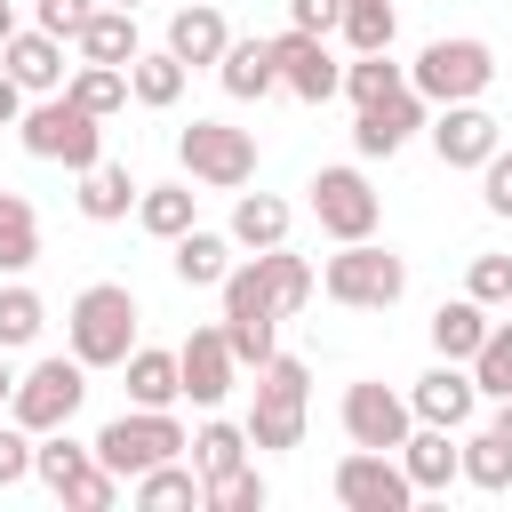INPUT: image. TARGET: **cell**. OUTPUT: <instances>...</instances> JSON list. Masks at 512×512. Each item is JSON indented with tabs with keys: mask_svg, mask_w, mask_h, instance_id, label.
Returning <instances> with one entry per match:
<instances>
[{
	"mask_svg": "<svg viewBox=\"0 0 512 512\" xmlns=\"http://www.w3.org/2000/svg\"><path fill=\"white\" fill-rule=\"evenodd\" d=\"M136 296L120 288V280H88L80 296H72V312H64V336H72V360H88V368H120L128 352H136Z\"/></svg>",
	"mask_w": 512,
	"mask_h": 512,
	"instance_id": "cell-1",
	"label": "cell"
},
{
	"mask_svg": "<svg viewBox=\"0 0 512 512\" xmlns=\"http://www.w3.org/2000/svg\"><path fill=\"white\" fill-rule=\"evenodd\" d=\"M320 288L344 304V312H392L408 296V264L376 240H336V256L320 264Z\"/></svg>",
	"mask_w": 512,
	"mask_h": 512,
	"instance_id": "cell-2",
	"label": "cell"
},
{
	"mask_svg": "<svg viewBox=\"0 0 512 512\" xmlns=\"http://www.w3.org/2000/svg\"><path fill=\"white\" fill-rule=\"evenodd\" d=\"M16 136H24V152H32V160H64L72 176L104 160V120H96L88 104H72L64 88H56V96H40V104L16 120Z\"/></svg>",
	"mask_w": 512,
	"mask_h": 512,
	"instance_id": "cell-3",
	"label": "cell"
},
{
	"mask_svg": "<svg viewBox=\"0 0 512 512\" xmlns=\"http://www.w3.org/2000/svg\"><path fill=\"white\" fill-rule=\"evenodd\" d=\"M304 400H312V368L272 352L256 368V408H248V440L256 448H296L304 440Z\"/></svg>",
	"mask_w": 512,
	"mask_h": 512,
	"instance_id": "cell-4",
	"label": "cell"
},
{
	"mask_svg": "<svg viewBox=\"0 0 512 512\" xmlns=\"http://www.w3.org/2000/svg\"><path fill=\"white\" fill-rule=\"evenodd\" d=\"M192 440H184V424L168 416V408H128V416H112L104 432H96V464L104 472H120V480H136V472H152V464H168V456H184Z\"/></svg>",
	"mask_w": 512,
	"mask_h": 512,
	"instance_id": "cell-5",
	"label": "cell"
},
{
	"mask_svg": "<svg viewBox=\"0 0 512 512\" xmlns=\"http://www.w3.org/2000/svg\"><path fill=\"white\" fill-rule=\"evenodd\" d=\"M408 80H416L424 104H472V96L496 80V56H488V40L456 32V40H432V48L408 64Z\"/></svg>",
	"mask_w": 512,
	"mask_h": 512,
	"instance_id": "cell-6",
	"label": "cell"
},
{
	"mask_svg": "<svg viewBox=\"0 0 512 512\" xmlns=\"http://www.w3.org/2000/svg\"><path fill=\"white\" fill-rule=\"evenodd\" d=\"M176 160H184L192 184L240 192V184L256 176V136H248V128H224V120H192V128H176Z\"/></svg>",
	"mask_w": 512,
	"mask_h": 512,
	"instance_id": "cell-7",
	"label": "cell"
},
{
	"mask_svg": "<svg viewBox=\"0 0 512 512\" xmlns=\"http://www.w3.org/2000/svg\"><path fill=\"white\" fill-rule=\"evenodd\" d=\"M80 400H88V360H40V368L16 376L8 416H16L24 432H56V424L80 416Z\"/></svg>",
	"mask_w": 512,
	"mask_h": 512,
	"instance_id": "cell-8",
	"label": "cell"
},
{
	"mask_svg": "<svg viewBox=\"0 0 512 512\" xmlns=\"http://www.w3.org/2000/svg\"><path fill=\"white\" fill-rule=\"evenodd\" d=\"M336 504L344 512H408L416 504V480L392 448H352L336 464Z\"/></svg>",
	"mask_w": 512,
	"mask_h": 512,
	"instance_id": "cell-9",
	"label": "cell"
},
{
	"mask_svg": "<svg viewBox=\"0 0 512 512\" xmlns=\"http://www.w3.org/2000/svg\"><path fill=\"white\" fill-rule=\"evenodd\" d=\"M344 440L352 448H392L400 456V440L416 432V408H408V392H392V384H376V376H360V384H344Z\"/></svg>",
	"mask_w": 512,
	"mask_h": 512,
	"instance_id": "cell-10",
	"label": "cell"
},
{
	"mask_svg": "<svg viewBox=\"0 0 512 512\" xmlns=\"http://www.w3.org/2000/svg\"><path fill=\"white\" fill-rule=\"evenodd\" d=\"M304 192H312V216H320V232H328V240H376L384 200L368 192V176H360V168H320Z\"/></svg>",
	"mask_w": 512,
	"mask_h": 512,
	"instance_id": "cell-11",
	"label": "cell"
},
{
	"mask_svg": "<svg viewBox=\"0 0 512 512\" xmlns=\"http://www.w3.org/2000/svg\"><path fill=\"white\" fill-rule=\"evenodd\" d=\"M272 64H280V88L288 96H304V104H328V96H344V64L328 56V40L320 32H280L272 40Z\"/></svg>",
	"mask_w": 512,
	"mask_h": 512,
	"instance_id": "cell-12",
	"label": "cell"
},
{
	"mask_svg": "<svg viewBox=\"0 0 512 512\" xmlns=\"http://www.w3.org/2000/svg\"><path fill=\"white\" fill-rule=\"evenodd\" d=\"M176 368H184V400H192V408H216V400L232 392V376H240V352H232L224 320H216V328H192V336L176 344Z\"/></svg>",
	"mask_w": 512,
	"mask_h": 512,
	"instance_id": "cell-13",
	"label": "cell"
},
{
	"mask_svg": "<svg viewBox=\"0 0 512 512\" xmlns=\"http://www.w3.org/2000/svg\"><path fill=\"white\" fill-rule=\"evenodd\" d=\"M416 128H424V96H416V80H400L392 96L360 104V120H352V144H360L368 160H392V152H400Z\"/></svg>",
	"mask_w": 512,
	"mask_h": 512,
	"instance_id": "cell-14",
	"label": "cell"
},
{
	"mask_svg": "<svg viewBox=\"0 0 512 512\" xmlns=\"http://www.w3.org/2000/svg\"><path fill=\"white\" fill-rule=\"evenodd\" d=\"M408 408H416V424H448V432H464L472 408H480V384H472L464 360H440V368H424V376L408 384Z\"/></svg>",
	"mask_w": 512,
	"mask_h": 512,
	"instance_id": "cell-15",
	"label": "cell"
},
{
	"mask_svg": "<svg viewBox=\"0 0 512 512\" xmlns=\"http://www.w3.org/2000/svg\"><path fill=\"white\" fill-rule=\"evenodd\" d=\"M432 152H440V168H480V160L496 152V120L480 112V96H472V104H440Z\"/></svg>",
	"mask_w": 512,
	"mask_h": 512,
	"instance_id": "cell-16",
	"label": "cell"
},
{
	"mask_svg": "<svg viewBox=\"0 0 512 512\" xmlns=\"http://www.w3.org/2000/svg\"><path fill=\"white\" fill-rule=\"evenodd\" d=\"M400 464H408L416 496H448V480H464V440H448V424H416L400 440Z\"/></svg>",
	"mask_w": 512,
	"mask_h": 512,
	"instance_id": "cell-17",
	"label": "cell"
},
{
	"mask_svg": "<svg viewBox=\"0 0 512 512\" xmlns=\"http://www.w3.org/2000/svg\"><path fill=\"white\" fill-rule=\"evenodd\" d=\"M0 64L16 72V88H24V96H56V88H64V40H56V32H40V24H32V32H8Z\"/></svg>",
	"mask_w": 512,
	"mask_h": 512,
	"instance_id": "cell-18",
	"label": "cell"
},
{
	"mask_svg": "<svg viewBox=\"0 0 512 512\" xmlns=\"http://www.w3.org/2000/svg\"><path fill=\"white\" fill-rule=\"evenodd\" d=\"M168 48H176L184 64H224V48H232L224 8H216V0H184V8L168 16Z\"/></svg>",
	"mask_w": 512,
	"mask_h": 512,
	"instance_id": "cell-19",
	"label": "cell"
},
{
	"mask_svg": "<svg viewBox=\"0 0 512 512\" xmlns=\"http://www.w3.org/2000/svg\"><path fill=\"white\" fill-rule=\"evenodd\" d=\"M72 48H80V64H120V72H128V64L144 56V48H136V8H96Z\"/></svg>",
	"mask_w": 512,
	"mask_h": 512,
	"instance_id": "cell-20",
	"label": "cell"
},
{
	"mask_svg": "<svg viewBox=\"0 0 512 512\" xmlns=\"http://www.w3.org/2000/svg\"><path fill=\"white\" fill-rule=\"evenodd\" d=\"M168 248H176L168 264H176V280H184V288H224V272H232V248H240V240H232V232H200V224H192V232H184V240H168Z\"/></svg>",
	"mask_w": 512,
	"mask_h": 512,
	"instance_id": "cell-21",
	"label": "cell"
},
{
	"mask_svg": "<svg viewBox=\"0 0 512 512\" xmlns=\"http://www.w3.org/2000/svg\"><path fill=\"white\" fill-rule=\"evenodd\" d=\"M488 328H496V320H488V304H480V296H456V304H440V312H432V352L472 368V352L488 344Z\"/></svg>",
	"mask_w": 512,
	"mask_h": 512,
	"instance_id": "cell-22",
	"label": "cell"
},
{
	"mask_svg": "<svg viewBox=\"0 0 512 512\" xmlns=\"http://www.w3.org/2000/svg\"><path fill=\"white\" fill-rule=\"evenodd\" d=\"M120 368H128V400H136V408H176V400H184V368H176V352L136 344Z\"/></svg>",
	"mask_w": 512,
	"mask_h": 512,
	"instance_id": "cell-23",
	"label": "cell"
},
{
	"mask_svg": "<svg viewBox=\"0 0 512 512\" xmlns=\"http://www.w3.org/2000/svg\"><path fill=\"white\" fill-rule=\"evenodd\" d=\"M88 464H96V440H72V424L40 432V448H32V480H40V488H48L56 504H64V488H72V480H80Z\"/></svg>",
	"mask_w": 512,
	"mask_h": 512,
	"instance_id": "cell-24",
	"label": "cell"
},
{
	"mask_svg": "<svg viewBox=\"0 0 512 512\" xmlns=\"http://www.w3.org/2000/svg\"><path fill=\"white\" fill-rule=\"evenodd\" d=\"M216 80H224V96H240V104H256V96H272V88H280V64H272V40H232V48H224V64H216Z\"/></svg>",
	"mask_w": 512,
	"mask_h": 512,
	"instance_id": "cell-25",
	"label": "cell"
},
{
	"mask_svg": "<svg viewBox=\"0 0 512 512\" xmlns=\"http://www.w3.org/2000/svg\"><path fill=\"white\" fill-rule=\"evenodd\" d=\"M136 192H144V184H136L120 160H96V168H80V216H88V224H120V216L136 208Z\"/></svg>",
	"mask_w": 512,
	"mask_h": 512,
	"instance_id": "cell-26",
	"label": "cell"
},
{
	"mask_svg": "<svg viewBox=\"0 0 512 512\" xmlns=\"http://www.w3.org/2000/svg\"><path fill=\"white\" fill-rule=\"evenodd\" d=\"M136 224H144L152 240H184V232L200 224V192H192V184H144V192H136Z\"/></svg>",
	"mask_w": 512,
	"mask_h": 512,
	"instance_id": "cell-27",
	"label": "cell"
},
{
	"mask_svg": "<svg viewBox=\"0 0 512 512\" xmlns=\"http://www.w3.org/2000/svg\"><path fill=\"white\" fill-rule=\"evenodd\" d=\"M184 80H192V64H184L176 48H144V56L128 64V88H136L144 112H168V104L184 96Z\"/></svg>",
	"mask_w": 512,
	"mask_h": 512,
	"instance_id": "cell-28",
	"label": "cell"
},
{
	"mask_svg": "<svg viewBox=\"0 0 512 512\" xmlns=\"http://www.w3.org/2000/svg\"><path fill=\"white\" fill-rule=\"evenodd\" d=\"M256 280H264V296H272V312H280V320L312 304V264H304V256H288V240H280V248H256Z\"/></svg>",
	"mask_w": 512,
	"mask_h": 512,
	"instance_id": "cell-29",
	"label": "cell"
},
{
	"mask_svg": "<svg viewBox=\"0 0 512 512\" xmlns=\"http://www.w3.org/2000/svg\"><path fill=\"white\" fill-rule=\"evenodd\" d=\"M128 496L144 504V512H168V504H208V480H200V464H152V472H136L128 480Z\"/></svg>",
	"mask_w": 512,
	"mask_h": 512,
	"instance_id": "cell-30",
	"label": "cell"
},
{
	"mask_svg": "<svg viewBox=\"0 0 512 512\" xmlns=\"http://www.w3.org/2000/svg\"><path fill=\"white\" fill-rule=\"evenodd\" d=\"M32 264H40V216L24 192H0V280H16Z\"/></svg>",
	"mask_w": 512,
	"mask_h": 512,
	"instance_id": "cell-31",
	"label": "cell"
},
{
	"mask_svg": "<svg viewBox=\"0 0 512 512\" xmlns=\"http://www.w3.org/2000/svg\"><path fill=\"white\" fill-rule=\"evenodd\" d=\"M288 224H296V216H288V200H272V192H240V200H232V240H240V248H280Z\"/></svg>",
	"mask_w": 512,
	"mask_h": 512,
	"instance_id": "cell-32",
	"label": "cell"
},
{
	"mask_svg": "<svg viewBox=\"0 0 512 512\" xmlns=\"http://www.w3.org/2000/svg\"><path fill=\"white\" fill-rule=\"evenodd\" d=\"M248 448H256V440H248V424H224V416L192 432V464H200V480H224V472H240V464H248Z\"/></svg>",
	"mask_w": 512,
	"mask_h": 512,
	"instance_id": "cell-33",
	"label": "cell"
},
{
	"mask_svg": "<svg viewBox=\"0 0 512 512\" xmlns=\"http://www.w3.org/2000/svg\"><path fill=\"white\" fill-rule=\"evenodd\" d=\"M464 488H480V496H504V488H512V440H504L496 424L464 440Z\"/></svg>",
	"mask_w": 512,
	"mask_h": 512,
	"instance_id": "cell-34",
	"label": "cell"
},
{
	"mask_svg": "<svg viewBox=\"0 0 512 512\" xmlns=\"http://www.w3.org/2000/svg\"><path fill=\"white\" fill-rule=\"evenodd\" d=\"M344 48L352 56H376V48H392V32H400V8L392 0H344Z\"/></svg>",
	"mask_w": 512,
	"mask_h": 512,
	"instance_id": "cell-35",
	"label": "cell"
},
{
	"mask_svg": "<svg viewBox=\"0 0 512 512\" xmlns=\"http://www.w3.org/2000/svg\"><path fill=\"white\" fill-rule=\"evenodd\" d=\"M64 96H72V104H88L96 120H112V112H120L136 88H128V72H120V64H80V72L64 80Z\"/></svg>",
	"mask_w": 512,
	"mask_h": 512,
	"instance_id": "cell-36",
	"label": "cell"
},
{
	"mask_svg": "<svg viewBox=\"0 0 512 512\" xmlns=\"http://www.w3.org/2000/svg\"><path fill=\"white\" fill-rule=\"evenodd\" d=\"M40 328H48V304L24 280H0V352H24Z\"/></svg>",
	"mask_w": 512,
	"mask_h": 512,
	"instance_id": "cell-37",
	"label": "cell"
},
{
	"mask_svg": "<svg viewBox=\"0 0 512 512\" xmlns=\"http://www.w3.org/2000/svg\"><path fill=\"white\" fill-rule=\"evenodd\" d=\"M472 384H480V400H512V320H496L488 344L472 352Z\"/></svg>",
	"mask_w": 512,
	"mask_h": 512,
	"instance_id": "cell-38",
	"label": "cell"
},
{
	"mask_svg": "<svg viewBox=\"0 0 512 512\" xmlns=\"http://www.w3.org/2000/svg\"><path fill=\"white\" fill-rule=\"evenodd\" d=\"M400 80H408V72L392 64V48H376V56H352V64H344V96H352V104H376V96H392Z\"/></svg>",
	"mask_w": 512,
	"mask_h": 512,
	"instance_id": "cell-39",
	"label": "cell"
},
{
	"mask_svg": "<svg viewBox=\"0 0 512 512\" xmlns=\"http://www.w3.org/2000/svg\"><path fill=\"white\" fill-rule=\"evenodd\" d=\"M264 472L256 464H240V472H224V480H208V512H264Z\"/></svg>",
	"mask_w": 512,
	"mask_h": 512,
	"instance_id": "cell-40",
	"label": "cell"
},
{
	"mask_svg": "<svg viewBox=\"0 0 512 512\" xmlns=\"http://www.w3.org/2000/svg\"><path fill=\"white\" fill-rule=\"evenodd\" d=\"M120 488H128L120 472H104V464H88V472H80V480L64 488V504H72V512H112V504H120Z\"/></svg>",
	"mask_w": 512,
	"mask_h": 512,
	"instance_id": "cell-41",
	"label": "cell"
},
{
	"mask_svg": "<svg viewBox=\"0 0 512 512\" xmlns=\"http://www.w3.org/2000/svg\"><path fill=\"white\" fill-rule=\"evenodd\" d=\"M464 296H480L488 312H496V304H512V256H472V272H464Z\"/></svg>",
	"mask_w": 512,
	"mask_h": 512,
	"instance_id": "cell-42",
	"label": "cell"
},
{
	"mask_svg": "<svg viewBox=\"0 0 512 512\" xmlns=\"http://www.w3.org/2000/svg\"><path fill=\"white\" fill-rule=\"evenodd\" d=\"M32 448H40V432H24L16 416L0 424V488H24L32 480Z\"/></svg>",
	"mask_w": 512,
	"mask_h": 512,
	"instance_id": "cell-43",
	"label": "cell"
},
{
	"mask_svg": "<svg viewBox=\"0 0 512 512\" xmlns=\"http://www.w3.org/2000/svg\"><path fill=\"white\" fill-rule=\"evenodd\" d=\"M272 328H280V320H224V336H232L240 368H264V360H272Z\"/></svg>",
	"mask_w": 512,
	"mask_h": 512,
	"instance_id": "cell-44",
	"label": "cell"
},
{
	"mask_svg": "<svg viewBox=\"0 0 512 512\" xmlns=\"http://www.w3.org/2000/svg\"><path fill=\"white\" fill-rule=\"evenodd\" d=\"M32 16H40V32H56V40H80V24L96 16V0H32Z\"/></svg>",
	"mask_w": 512,
	"mask_h": 512,
	"instance_id": "cell-45",
	"label": "cell"
},
{
	"mask_svg": "<svg viewBox=\"0 0 512 512\" xmlns=\"http://www.w3.org/2000/svg\"><path fill=\"white\" fill-rule=\"evenodd\" d=\"M480 200H488V216H512V152L504 144L480 160Z\"/></svg>",
	"mask_w": 512,
	"mask_h": 512,
	"instance_id": "cell-46",
	"label": "cell"
},
{
	"mask_svg": "<svg viewBox=\"0 0 512 512\" xmlns=\"http://www.w3.org/2000/svg\"><path fill=\"white\" fill-rule=\"evenodd\" d=\"M288 24H296V32H320V40H328V32L344 24V0H288Z\"/></svg>",
	"mask_w": 512,
	"mask_h": 512,
	"instance_id": "cell-47",
	"label": "cell"
},
{
	"mask_svg": "<svg viewBox=\"0 0 512 512\" xmlns=\"http://www.w3.org/2000/svg\"><path fill=\"white\" fill-rule=\"evenodd\" d=\"M24 120V88H16V72L0 64V128H16Z\"/></svg>",
	"mask_w": 512,
	"mask_h": 512,
	"instance_id": "cell-48",
	"label": "cell"
},
{
	"mask_svg": "<svg viewBox=\"0 0 512 512\" xmlns=\"http://www.w3.org/2000/svg\"><path fill=\"white\" fill-rule=\"evenodd\" d=\"M8 400H16V368H8V352H0V416H8Z\"/></svg>",
	"mask_w": 512,
	"mask_h": 512,
	"instance_id": "cell-49",
	"label": "cell"
},
{
	"mask_svg": "<svg viewBox=\"0 0 512 512\" xmlns=\"http://www.w3.org/2000/svg\"><path fill=\"white\" fill-rule=\"evenodd\" d=\"M8 32H16V0H0V48H8Z\"/></svg>",
	"mask_w": 512,
	"mask_h": 512,
	"instance_id": "cell-50",
	"label": "cell"
},
{
	"mask_svg": "<svg viewBox=\"0 0 512 512\" xmlns=\"http://www.w3.org/2000/svg\"><path fill=\"white\" fill-rule=\"evenodd\" d=\"M496 432H504V440H512V400H496Z\"/></svg>",
	"mask_w": 512,
	"mask_h": 512,
	"instance_id": "cell-51",
	"label": "cell"
},
{
	"mask_svg": "<svg viewBox=\"0 0 512 512\" xmlns=\"http://www.w3.org/2000/svg\"><path fill=\"white\" fill-rule=\"evenodd\" d=\"M112 8H136V0H112Z\"/></svg>",
	"mask_w": 512,
	"mask_h": 512,
	"instance_id": "cell-52",
	"label": "cell"
}]
</instances>
